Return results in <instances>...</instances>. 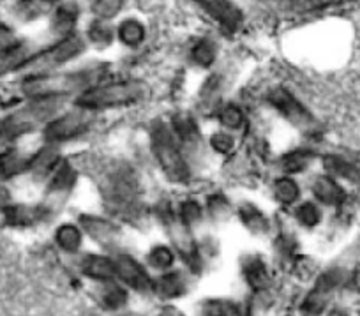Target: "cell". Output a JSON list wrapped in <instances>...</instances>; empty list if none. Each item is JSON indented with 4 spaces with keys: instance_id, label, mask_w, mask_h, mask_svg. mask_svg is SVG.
I'll return each instance as SVG.
<instances>
[{
    "instance_id": "obj_1",
    "label": "cell",
    "mask_w": 360,
    "mask_h": 316,
    "mask_svg": "<svg viewBox=\"0 0 360 316\" xmlns=\"http://www.w3.org/2000/svg\"><path fill=\"white\" fill-rule=\"evenodd\" d=\"M145 85L136 80H126V82L99 83L92 89L79 94L76 99V106L99 112V110L120 108V106H131L140 103L145 97Z\"/></svg>"
},
{
    "instance_id": "obj_2",
    "label": "cell",
    "mask_w": 360,
    "mask_h": 316,
    "mask_svg": "<svg viewBox=\"0 0 360 316\" xmlns=\"http://www.w3.org/2000/svg\"><path fill=\"white\" fill-rule=\"evenodd\" d=\"M150 147L155 161L169 180L180 184L188 182L191 172L172 126H166L161 120L155 122L150 129Z\"/></svg>"
},
{
    "instance_id": "obj_3",
    "label": "cell",
    "mask_w": 360,
    "mask_h": 316,
    "mask_svg": "<svg viewBox=\"0 0 360 316\" xmlns=\"http://www.w3.org/2000/svg\"><path fill=\"white\" fill-rule=\"evenodd\" d=\"M83 50H85V41H83L82 36L72 32L69 36L62 37L58 43H55L48 50L41 51L36 57L29 58L22 68L29 72V78H32V76L51 75V71H55L57 68L68 64L69 61L82 55Z\"/></svg>"
},
{
    "instance_id": "obj_4",
    "label": "cell",
    "mask_w": 360,
    "mask_h": 316,
    "mask_svg": "<svg viewBox=\"0 0 360 316\" xmlns=\"http://www.w3.org/2000/svg\"><path fill=\"white\" fill-rule=\"evenodd\" d=\"M138 180L134 172L126 165L117 166L106 175L103 193L112 210L119 214H129L138 203Z\"/></svg>"
},
{
    "instance_id": "obj_5",
    "label": "cell",
    "mask_w": 360,
    "mask_h": 316,
    "mask_svg": "<svg viewBox=\"0 0 360 316\" xmlns=\"http://www.w3.org/2000/svg\"><path fill=\"white\" fill-rule=\"evenodd\" d=\"M92 122H94V112L78 106L72 112L62 113V115L51 119L44 127V138L50 145L71 141L85 134L92 127Z\"/></svg>"
},
{
    "instance_id": "obj_6",
    "label": "cell",
    "mask_w": 360,
    "mask_h": 316,
    "mask_svg": "<svg viewBox=\"0 0 360 316\" xmlns=\"http://www.w3.org/2000/svg\"><path fill=\"white\" fill-rule=\"evenodd\" d=\"M266 99H269L272 108L278 110L290 124H293L299 129L311 131L316 126V120H314L313 113L297 99L295 94H292L285 87H274L269 92Z\"/></svg>"
},
{
    "instance_id": "obj_7",
    "label": "cell",
    "mask_w": 360,
    "mask_h": 316,
    "mask_svg": "<svg viewBox=\"0 0 360 316\" xmlns=\"http://www.w3.org/2000/svg\"><path fill=\"white\" fill-rule=\"evenodd\" d=\"M162 223H165L166 232H168L169 239H172L173 246L176 248V251L180 253L182 260L188 263L191 269H198V249H196V241L195 237L189 232V227L180 220L179 214H175L169 207H165L159 213Z\"/></svg>"
},
{
    "instance_id": "obj_8",
    "label": "cell",
    "mask_w": 360,
    "mask_h": 316,
    "mask_svg": "<svg viewBox=\"0 0 360 316\" xmlns=\"http://www.w3.org/2000/svg\"><path fill=\"white\" fill-rule=\"evenodd\" d=\"M348 279V272L342 269H330L321 274L314 283L313 290L306 297L302 304V311L307 316H318L325 311L327 304L330 302L332 295L341 288Z\"/></svg>"
},
{
    "instance_id": "obj_9",
    "label": "cell",
    "mask_w": 360,
    "mask_h": 316,
    "mask_svg": "<svg viewBox=\"0 0 360 316\" xmlns=\"http://www.w3.org/2000/svg\"><path fill=\"white\" fill-rule=\"evenodd\" d=\"M228 34H237L244 25V13L231 0H191Z\"/></svg>"
},
{
    "instance_id": "obj_10",
    "label": "cell",
    "mask_w": 360,
    "mask_h": 316,
    "mask_svg": "<svg viewBox=\"0 0 360 316\" xmlns=\"http://www.w3.org/2000/svg\"><path fill=\"white\" fill-rule=\"evenodd\" d=\"M311 191H313L314 201L323 207H342L348 201V191L342 186V182L327 173H321L313 180Z\"/></svg>"
},
{
    "instance_id": "obj_11",
    "label": "cell",
    "mask_w": 360,
    "mask_h": 316,
    "mask_svg": "<svg viewBox=\"0 0 360 316\" xmlns=\"http://www.w3.org/2000/svg\"><path fill=\"white\" fill-rule=\"evenodd\" d=\"M113 262H115V274L127 284V286H131L136 291H141V293H145V291L154 288V283H152V279L148 277V274L145 272L143 267H141L134 258H131V256L127 255H120L119 258L113 260Z\"/></svg>"
},
{
    "instance_id": "obj_12",
    "label": "cell",
    "mask_w": 360,
    "mask_h": 316,
    "mask_svg": "<svg viewBox=\"0 0 360 316\" xmlns=\"http://www.w3.org/2000/svg\"><path fill=\"white\" fill-rule=\"evenodd\" d=\"M323 170L327 175L334 177L339 182H360V165L346 156L327 154L323 158Z\"/></svg>"
},
{
    "instance_id": "obj_13",
    "label": "cell",
    "mask_w": 360,
    "mask_h": 316,
    "mask_svg": "<svg viewBox=\"0 0 360 316\" xmlns=\"http://www.w3.org/2000/svg\"><path fill=\"white\" fill-rule=\"evenodd\" d=\"M79 225L94 241L101 242V246H112L119 235L117 227H113L110 221L101 220V217L83 216L79 217Z\"/></svg>"
},
{
    "instance_id": "obj_14",
    "label": "cell",
    "mask_w": 360,
    "mask_h": 316,
    "mask_svg": "<svg viewBox=\"0 0 360 316\" xmlns=\"http://www.w3.org/2000/svg\"><path fill=\"white\" fill-rule=\"evenodd\" d=\"M4 216L13 227H30L48 216L46 207H29V205H11L4 210Z\"/></svg>"
},
{
    "instance_id": "obj_15",
    "label": "cell",
    "mask_w": 360,
    "mask_h": 316,
    "mask_svg": "<svg viewBox=\"0 0 360 316\" xmlns=\"http://www.w3.org/2000/svg\"><path fill=\"white\" fill-rule=\"evenodd\" d=\"M172 129L175 133L176 140L184 147H196L200 141V131L196 126V120L191 115H175L172 120Z\"/></svg>"
},
{
    "instance_id": "obj_16",
    "label": "cell",
    "mask_w": 360,
    "mask_h": 316,
    "mask_svg": "<svg viewBox=\"0 0 360 316\" xmlns=\"http://www.w3.org/2000/svg\"><path fill=\"white\" fill-rule=\"evenodd\" d=\"M353 0H286V11L293 15H311V13L327 11V9L341 8L349 4Z\"/></svg>"
},
{
    "instance_id": "obj_17",
    "label": "cell",
    "mask_w": 360,
    "mask_h": 316,
    "mask_svg": "<svg viewBox=\"0 0 360 316\" xmlns=\"http://www.w3.org/2000/svg\"><path fill=\"white\" fill-rule=\"evenodd\" d=\"M82 269L85 276L98 281H110L115 274V262L106 256H86L82 263Z\"/></svg>"
},
{
    "instance_id": "obj_18",
    "label": "cell",
    "mask_w": 360,
    "mask_h": 316,
    "mask_svg": "<svg viewBox=\"0 0 360 316\" xmlns=\"http://www.w3.org/2000/svg\"><path fill=\"white\" fill-rule=\"evenodd\" d=\"M58 152L55 151L53 145H48L43 151L37 152L34 158L29 159V170L36 177H46L53 173L58 166Z\"/></svg>"
},
{
    "instance_id": "obj_19",
    "label": "cell",
    "mask_w": 360,
    "mask_h": 316,
    "mask_svg": "<svg viewBox=\"0 0 360 316\" xmlns=\"http://www.w3.org/2000/svg\"><path fill=\"white\" fill-rule=\"evenodd\" d=\"M75 170H72L68 163H60V165L57 166V170L51 173L50 194L64 198L65 194L69 193V189L72 187V184H75Z\"/></svg>"
},
{
    "instance_id": "obj_20",
    "label": "cell",
    "mask_w": 360,
    "mask_h": 316,
    "mask_svg": "<svg viewBox=\"0 0 360 316\" xmlns=\"http://www.w3.org/2000/svg\"><path fill=\"white\" fill-rule=\"evenodd\" d=\"M238 217L244 223V227L248 228L252 234H265L269 230V221H266L265 214L259 210L256 205L252 203H244L238 208Z\"/></svg>"
},
{
    "instance_id": "obj_21",
    "label": "cell",
    "mask_w": 360,
    "mask_h": 316,
    "mask_svg": "<svg viewBox=\"0 0 360 316\" xmlns=\"http://www.w3.org/2000/svg\"><path fill=\"white\" fill-rule=\"evenodd\" d=\"M244 276L248 283L251 284L255 290H263L269 284V272H266V265L258 258V256H251L244 262Z\"/></svg>"
},
{
    "instance_id": "obj_22",
    "label": "cell",
    "mask_w": 360,
    "mask_h": 316,
    "mask_svg": "<svg viewBox=\"0 0 360 316\" xmlns=\"http://www.w3.org/2000/svg\"><path fill=\"white\" fill-rule=\"evenodd\" d=\"M119 39L120 43L126 44L129 48H136L143 43L145 39V27L143 23L138 22V20L129 18V20H124L122 23L119 25Z\"/></svg>"
},
{
    "instance_id": "obj_23",
    "label": "cell",
    "mask_w": 360,
    "mask_h": 316,
    "mask_svg": "<svg viewBox=\"0 0 360 316\" xmlns=\"http://www.w3.org/2000/svg\"><path fill=\"white\" fill-rule=\"evenodd\" d=\"M76 18H78V8L75 4H64L55 11L53 22H51V27L57 30L58 34H62V37L72 34V27H75Z\"/></svg>"
},
{
    "instance_id": "obj_24",
    "label": "cell",
    "mask_w": 360,
    "mask_h": 316,
    "mask_svg": "<svg viewBox=\"0 0 360 316\" xmlns=\"http://www.w3.org/2000/svg\"><path fill=\"white\" fill-rule=\"evenodd\" d=\"M154 288L161 297L175 298L179 297V295H182V291H184V281H182L180 274L168 272L165 274V276L159 277L158 283L154 284Z\"/></svg>"
},
{
    "instance_id": "obj_25",
    "label": "cell",
    "mask_w": 360,
    "mask_h": 316,
    "mask_svg": "<svg viewBox=\"0 0 360 316\" xmlns=\"http://www.w3.org/2000/svg\"><path fill=\"white\" fill-rule=\"evenodd\" d=\"M297 220L300 221V225L307 228H314L321 223V217H323V213H321V205L318 201H304L297 207L295 210Z\"/></svg>"
},
{
    "instance_id": "obj_26",
    "label": "cell",
    "mask_w": 360,
    "mask_h": 316,
    "mask_svg": "<svg viewBox=\"0 0 360 316\" xmlns=\"http://www.w3.org/2000/svg\"><path fill=\"white\" fill-rule=\"evenodd\" d=\"M274 193H276V198H278V200L285 205L295 203L300 196L299 184H297L295 180L288 175H285V177H281V179L276 180Z\"/></svg>"
},
{
    "instance_id": "obj_27",
    "label": "cell",
    "mask_w": 360,
    "mask_h": 316,
    "mask_svg": "<svg viewBox=\"0 0 360 316\" xmlns=\"http://www.w3.org/2000/svg\"><path fill=\"white\" fill-rule=\"evenodd\" d=\"M55 241L65 251H76L82 244V230L75 225H62L55 234Z\"/></svg>"
},
{
    "instance_id": "obj_28",
    "label": "cell",
    "mask_w": 360,
    "mask_h": 316,
    "mask_svg": "<svg viewBox=\"0 0 360 316\" xmlns=\"http://www.w3.org/2000/svg\"><path fill=\"white\" fill-rule=\"evenodd\" d=\"M217 57V48L212 41L202 39L193 46L191 50V58L196 65L200 68H209V65L214 64Z\"/></svg>"
},
{
    "instance_id": "obj_29",
    "label": "cell",
    "mask_w": 360,
    "mask_h": 316,
    "mask_svg": "<svg viewBox=\"0 0 360 316\" xmlns=\"http://www.w3.org/2000/svg\"><path fill=\"white\" fill-rule=\"evenodd\" d=\"M25 168H29V161L20 152L11 151L6 152L4 156H0V173L2 175H16V173H22Z\"/></svg>"
},
{
    "instance_id": "obj_30",
    "label": "cell",
    "mask_w": 360,
    "mask_h": 316,
    "mask_svg": "<svg viewBox=\"0 0 360 316\" xmlns=\"http://www.w3.org/2000/svg\"><path fill=\"white\" fill-rule=\"evenodd\" d=\"M203 316H237L238 308L226 298H210L202 304Z\"/></svg>"
},
{
    "instance_id": "obj_31",
    "label": "cell",
    "mask_w": 360,
    "mask_h": 316,
    "mask_svg": "<svg viewBox=\"0 0 360 316\" xmlns=\"http://www.w3.org/2000/svg\"><path fill=\"white\" fill-rule=\"evenodd\" d=\"M124 2H126V0H94L92 11L98 16V20L110 22V20H113L120 11H122Z\"/></svg>"
},
{
    "instance_id": "obj_32",
    "label": "cell",
    "mask_w": 360,
    "mask_h": 316,
    "mask_svg": "<svg viewBox=\"0 0 360 316\" xmlns=\"http://www.w3.org/2000/svg\"><path fill=\"white\" fill-rule=\"evenodd\" d=\"M311 163V154L306 151H295V152H290L283 158L281 166L286 173H299L304 172V170L309 166Z\"/></svg>"
},
{
    "instance_id": "obj_33",
    "label": "cell",
    "mask_w": 360,
    "mask_h": 316,
    "mask_svg": "<svg viewBox=\"0 0 360 316\" xmlns=\"http://www.w3.org/2000/svg\"><path fill=\"white\" fill-rule=\"evenodd\" d=\"M176 214H179L180 220L184 221L188 227H193V225H196L202 221L203 208L198 201L193 200V198H189V200H184L182 203H180V208Z\"/></svg>"
},
{
    "instance_id": "obj_34",
    "label": "cell",
    "mask_w": 360,
    "mask_h": 316,
    "mask_svg": "<svg viewBox=\"0 0 360 316\" xmlns=\"http://www.w3.org/2000/svg\"><path fill=\"white\" fill-rule=\"evenodd\" d=\"M126 298H127L126 290L115 283L106 284V286L101 290V302L110 309H117L122 304H126Z\"/></svg>"
},
{
    "instance_id": "obj_35",
    "label": "cell",
    "mask_w": 360,
    "mask_h": 316,
    "mask_svg": "<svg viewBox=\"0 0 360 316\" xmlns=\"http://www.w3.org/2000/svg\"><path fill=\"white\" fill-rule=\"evenodd\" d=\"M89 37L90 41L98 46H108L113 39V32L108 25H106L105 20H96L89 29Z\"/></svg>"
},
{
    "instance_id": "obj_36",
    "label": "cell",
    "mask_w": 360,
    "mask_h": 316,
    "mask_svg": "<svg viewBox=\"0 0 360 316\" xmlns=\"http://www.w3.org/2000/svg\"><path fill=\"white\" fill-rule=\"evenodd\" d=\"M219 122L226 129H238L244 124V113L235 104H226L219 112Z\"/></svg>"
},
{
    "instance_id": "obj_37",
    "label": "cell",
    "mask_w": 360,
    "mask_h": 316,
    "mask_svg": "<svg viewBox=\"0 0 360 316\" xmlns=\"http://www.w3.org/2000/svg\"><path fill=\"white\" fill-rule=\"evenodd\" d=\"M175 256H173V251L166 246H158L150 251V263L155 267V269H168L169 265L173 263Z\"/></svg>"
},
{
    "instance_id": "obj_38",
    "label": "cell",
    "mask_w": 360,
    "mask_h": 316,
    "mask_svg": "<svg viewBox=\"0 0 360 316\" xmlns=\"http://www.w3.org/2000/svg\"><path fill=\"white\" fill-rule=\"evenodd\" d=\"M233 145H235L233 137H230V134L224 133V131L212 134V138H210V147H212L216 152H219V154H226V152H230L231 148H233Z\"/></svg>"
},
{
    "instance_id": "obj_39",
    "label": "cell",
    "mask_w": 360,
    "mask_h": 316,
    "mask_svg": "<svg viewBox=\"0 0 360 316\" xmlns=\"http://www.w3.org/2000/svg\"><path fill=\"white\" fill-rule=\"evenodd\" d=\"M209 210L212 213V216H221V214L228 213V203L223 198H210L209 201Z\"/></svg>"
},
{
    "instance_id": "obj_40",
    "label": "cell",
    "mask_w": 360,
    "mask_h": 316,
    "mask_svg": "<svg viewBox=\"0 0 360 316\" xmlns=\"http://www.w3.org/2000/svg\"><path fill=\"white\" fill-rule=\"evenodd\" d=\"M327 316H349V312L346 311L345 308H334V309H330V311H328Z\"/></svg>"
},
{
    "instance_id": "obj_41",
    "label": "cell",
    "mask_w": 360,
    "mask_h": 316,
    "mask_svg": "<svg viewBox=\"0 0 360 316\" xmlns=\"http://www.w3.org/2000/svg\"><path fill=\"white\" fill-rule=\"evenodd\" d=\"M238 316H251V312H249V311H242V312H238Z\"/></svg>"
},
{
    "instance_id": "obj_42",
    "label": "cell",
    "mask_w": 360,
    "mask_h": 316,
    "mask_svg": "<svg viewBox=\"0 0 360 316\" xmlns=\"http://www.w3.org/2000/svg\"><path fill=\"white\" fill-rule=\"evenodd\" d=\"M43 2H50L51 4V2H58V0H43Z\"/></svg>"
}]
</instances>
